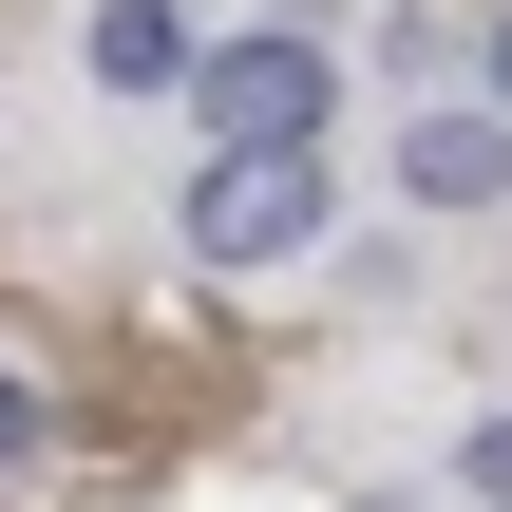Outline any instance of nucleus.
Returning a JSON list of instances; mask_svg holds the SVG:
<instances>
[{
    "instance_id": "obj_3",
    "label": "nucleus",
    "mask_w": 512,
    "mask_h": 512,
    "mask_svg": "<svg viewBox=\"0 0 512 512\" xmlns=\"http://www.w3.org/2000/svg\"><path fill=\"white\" fill-rule=\"evenodd\" d=\"M399 190H418V209H494L512 190V114H418V133H399Z\"/></svg>"
},
{
    "instance_id": "obj_4",
    "label": "nucleus",
    "mask_w": 512,
    "mask_h": 512,
    "mask_svg": "<svg viewBox=\"0 0 512 512\" xmlns=\"http://www.w3.org/2000/svg\"><path fill=\"white\" fill-rule=\"evenodd\" d=\"M95 76H114V95H171V76H209V57H190L171 0H95Z\"/></svg>"
},
{
    "instance_id": "obj_1",
    "label": "nucleus",
    "mask_w": 512,
    "mask_h": 512,
    "mask_svg": "<svg viewBox=\"0 0 512 512\" xmlns=\"http://www.w3.org/2000/svg\"><path fill=\"white\" fill-rule=\"evenodd\" d=\"M190 247H209V266L323 247V152H209V171H190Z\"/></svg>"
},
{
    "instance_id": "obj_7",
    "label": "nucleus",
    "mask_w": 512,
    "mask_h": 512,
    "mask_svg": "<svg viewBox=\"0 0 512 512\" xmlns=\"http://www.w3.org/2000/svg\"><path fill=\"white\" fill-rule=\"evenodd\" d=\"M494 95H512V19H494Z\"/></svg>"
},
{
    "instance_id": "obj_2",
    "label": "nucleus",
    "mask_w": 512,
    "mask_h": 512,
    "mask_svg": "<svg viewBox=\"0 0 512 512\" xmlns=\"http://www.w3.org/2000/svg\"><path fill=\"white\" fill-rule=\"evenodd\" d=\"M190 95H209V133H228V152H304V133H323V95H342V76H323V57H304V38H228V57H209V76H190Z\"/></svg>"
},
{
    "instance_id": "obj_5",
    "label": "nucleus",
    "mask_w": 512,
    "mask_h": 512,
    "mask_svg": "<svg viewBox=\"0 0 512 512\" xmlns=\"http://www.w3.org/2000/svg\"><path fill=\"white\" fill-rule=\"evenodd\" d=\"M19 456H38V399H19V380H0V475H19Z\"/></svg>"
},
{
    "instance_id": "obj_6",
    "label": "nucleus",
    "mask_w": 512,
    "mask_h": 512,
    "mask_svg": "<svg viewBox=\"0 0 512 512\" xmlns=\"http://www.w3.org/2000/svg\"><path fill=\"white\" fill-rule=\"evenodd\" d=\"M475 494H494V512H512V418H494V437H475Z\"/></svg>"
}]
</instances>
